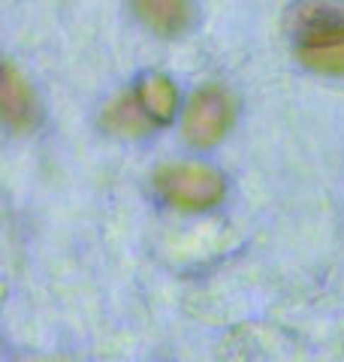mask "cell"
<instances>
[{
    "mask_svg": "<svg viewBox=\"0 0 344 362\" xmlns=\"http://www.w3.org/2000/svg\"><path fill=\"white\" fill-rule=\"evenodd\" d=\"M154 187L169 206L202 211L221 202L224 175L205 163H166L154 173Z\"/></svg>",
    "mask_w": 344,
    "mask_h": 362,
    "instance_id": "1",
    "label": "cell"
},
{
    "mask_svg": "<svg viewBox=\"0 0 344 362\" xmlns=\"http://www.w3.org/2000/svg\"><path fill=\"white\" fill-rule=\"evenodd\" d=\"M236 118V103L229 90L221 85H205L190 97L185 112V139L197 148H209L224 139L229 124Z\"/></svg>",
    "mask_w": 344,
    "mask_h": 362,
    "instance_id": "2",
    "label": "cell"
},
{
    "mask_svg": "<svg viewBox=\"0 0 344 362\" xmlns=\"http://www.w3.org/2000/svg\"><path fill=\"white\" fill-rule=\"evenodd\" d=\"M296 54H299V61L308 70L344 76V28L296 40Z\"/></svg>",
    "mask_w": 344,
    "mask_h": 362,
    "instance_id": "3",
    "label": "cell"
},
{
    "mask_svg": "<svg viewBox=\"0 0 344 362\" xmlns=\"http://www.w3.org/2000/svg\"><path fill=\"white\" fill-rule=\"evenodd\" d=\"M4 118L13 130H30L40 121V106L33 97L30 85L25 82V76L16 73L13 64H4Z\"/></svg>",
    "mask_w": 344,
    "mask_h": 362,
    "instance_id": "4",
    "label": "cell"
},
{
    "mask_svg": "<svg viewBox=\"0 0 344 362\" xmlns=\"http://www.w3.org/2000/svg\"><path fill=\"white\" fill-rule=\"evenodd\" d=\"M344 28V4L338 0H299L290 9V30L296 40Z\"/></svg>",
    "mask_w": 344,
    "mask_h": 362,
    "instance_id": "5",
    "label": "cell"
},
{
    "mask_svg": "<svg viewBox=\"0 0 344 362\" xmlns=\"http://www.w3.org/2000/svg\"><path fill=\"white\" fill-rule=\"evenodd\" d=\"M139 18L160 37H178L193 18L190 0H130Z\"/></svg>",
    "mask_w": 344,
    "mask_h": 362,
    "instance_id": "6",
    "label": "cell"
},
{
    "mask_svg": "<svg viewBox=\"0 0 344 362\" xmlns=\"http://www.w3.org/2000/svg\"><path fill=\"white\" fill-rule=\"evenodd\" d=\"M100 124H103V130L118 133V136H142V133H148V127H151L154 121L145 115L139 97L127 94V97L112 100V103L103 109Z\"/></svg>",
    "mask_w": 344,
    "mask_h": 362,
    "instance_id": "7",
    "label": "cell"
},
{
    "mask_svg": "<svg viewBox=\"0 0 344 362\" xmlns=\"http://www.w3.org/2000/svg\"><path fill=\"white\" fill-rule=\"evenodd\" d=\"M139 103L145 109V115L154 124H166L172 115H176V103H178V90L169 82L166 76H145L139 82V90H136Z\"/></svg>",
    "mask_w": 344,
    "mask_h": 362,
    "instance_id": "8",
    "label": "cell"
}]
</instances>
